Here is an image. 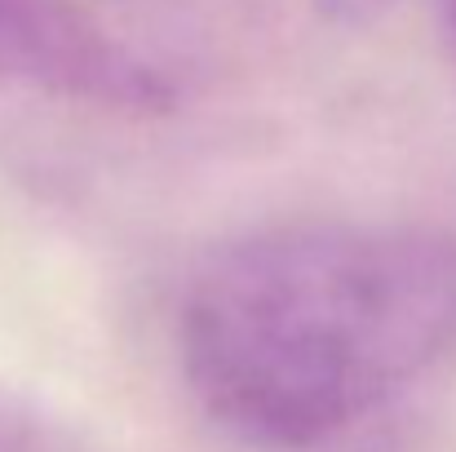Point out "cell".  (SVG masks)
<instances>
[{
	"mask_svg": "<svg viewBox=\"0 0 456 452\" xmlns=\"http://www.w3.org/2000/svg\"><path fill=\"white\" fill-rule=\"evenodd\" d=\"M319 4V13H328L332 22H341V27H363V22H372L390 0H314Z\"/></svg>",
	"mask_w": 456,
	"mask_h": 452,
	"instance_id": "4",
	"label": "cell"
},
{
	"mask_svg": "<svg viewBox=\"0 0 456 452\" xmlns=\"http://www.w3.org/2000/svg\"><path fill=\"white\" fill-rule=\"evenodd\" d=\"M182 373L248 448H310L456 359L452 226H275L217 249L177 315Z\"/></svg>",
	"mask_w": 456,
	"mask_h": 452,
	"instance_id": "1",
	"label": "cell"
},
{
	"mask_svg": "<svg viewBox=\"0 0 456 452\" xmlns=\"http://www.w3.org/2000/svg\"><path fill=\"white\" fill-rule=\"evenodd\" d=\"M0 452H67V444L31 408L0 399Z\"/></svg>",
	"mask_w": 456,
	"mask_h": 452,
	"instance_id": "3",
	"label": "cell"
},
{
	"mask_svg": "<svg viewBox=\"0 0 456 452\" xmlns=\"http://www.w3.org/2000/svg\"><path fill=\"white\" fill-rule=\"evenodd\" d=\"M444 18H448V31H452V45H456V0H444Z\"/></svg>",
	"mask_w": 456,
	"mask_h": 452,
	"instance_id": "5",
	"label": "cell"
},
{
	"mask_svg": "<svg viewBox=\"0 0 456 452\" xmlns=\"http://www.w3.org/2000/svg\"><path fill=\"white\" fill-rule=\"evenodd\" d=\"M0 85H36L120 111H164L168 80L67 0H0Z\"/></svg>",
	"mask_w": 456,
	"mask_h": 452,
	"instance_id": "2",
	"label": "cell"
}]
</instances>
